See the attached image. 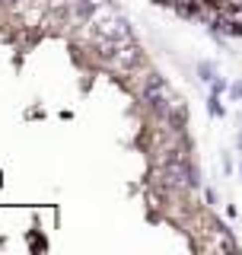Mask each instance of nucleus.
<instances>
[{
	"instance_id": "2",
	"label": "nucleus",
	"mask_w": 242,
	"mask_h": 255,
	"mask_svg": "<svg viewBox=\"0 0 242 255\" xmlns=\"http://www.w3.org/2000/svg\"><path fill=\"white\" fill-rule=\"evenodd\" d=\"M137 61H140V51H137V45L124 42V48H118V58H115V67H118V70H127V67H134Z\"/></svg>"
},
{
	"instance_id": "5",
	"label": "nucleus",
	"mask_w": 242,
	"mask_h": 255,
	"mask_svg": "<svg viewBox=\"0 0 242 255\" xmlns=\"http://www.w3.org/2000/svg\"><path fill=\"white\" fill-rule=\"evenodd\" d=\"M211 3H220V0H211Z\"/></svg>"
},
{
	"instance_id": "4",
	"label": "nucleus",
	"mask_w": 242,
	"mask_h": 255,
	"mask_svg": "<svg viewBox=\"0 0 242 255\" xmlns=\"http://www.w3.org/2000/svg\"><path fill=\"white\" fill-rule=\"evenodd\" d=\"M227 19H230L233 26H236V29L242 32V6H236V10H233V13H227Z\"/></svg>"
},
{
	"instance_id": "1",
	"label": "nucleus",
	"mask_w": 242,
	"mask_h": 255,
	"mask_svg": "<svg viewBox=\"0 0 242 255\" xmlns=\"http://www.w3.org/2000/svg\"><path fill=\"white\" fill-rule=\"evenodd\" d=\"M163 172H166V182H169V185H175V188H188V185H195V179H191V169H188L185 163H179V159L166 163V166H163Z\"/></svg>"
},
{
	"instance_id": "3",
	"label": "nucleus",
	"mask_w": 242,
	"mask_h": 255,
	"mask_svg": "<svg viewBox=\"0 0 242 255\" xmlns=\"http://www.w3.org/2000/svg\"><path fill=\"white\" fill-rule=\"evenodd\" d=\"M198 3L201 0H175V6H182L185 13H198Z\"/></svg>"
}]
</instances>
